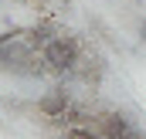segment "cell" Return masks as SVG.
<instances>
[{
    "mask_svg": "<svg viewBox=\"0 0 146 139\" xmlns=\"http://www.w3.org/2000/svg\"><path fill=\"white\" fill-rule=\"evenodd\" d=\"M54 34H61V27H58L54 21H37V24H31V27H24V41L31 44L34 54H41V48H44Z\"/></svg>",
    "mask_w": 146,
    "mask_h": 139,
    "instance_id": "5",
    "label": "cell"
},
{
    "mask_svg": "<svg viewBox=\"0 0 146 139\" xmlns=\"http://www.w3.org/2000/svg\"><path fill=\"white\" fill-rule=\"evenodd\" d=\"M95 129H99V136L102 139H139L143 132L133 126V119L129 115H122V112H99L95 115V122H92Z\"/></svg>",
    "mask_w": 146,
    "mask_h": 139,
    "instance_id": "3",
    "label": "cell"
},
{
    "mask_svg": "<svg viewBox=\"0 0 146 139\" xmlns=\"http://www.w3.org/2000/svg\"><path fill=\"white\" fill-rule=\"evenodd\" d=\"M72 102H75V99H72V92H68L65 85H54V88H48V92L37 99L34 109L44 115V119H58V115H65V112L72 109Z\"/></svg>",
    "mask_w": 146,
    "mask_h": 139,
    "instance_id": "4",
    "label": "cell"
},
{
    "mask_svg": "<svg viewBox=\"0 0 146 139\" xmlns=\"http://www.w3.org/2000/svg\"><path fill=\"white\" fill-rule=\"evenodd\" d=\"M139 139H146V136H139Z\"/></svg>",
    "mask_w": 146,
    "mask_h": 139,
    "instance_id": "9",
    "label": "cell"
},
{
    "mask_svg": "<svg viewBox=\"0 0 146 139\" xmlns=\"http://www.w3.org/2000/svg\"><path fill=\"white\" fill-rule=\"evenodd\" d=\"M82 54H85L82 41H78L75 34H68V31L54 34L44 48H41V61H44L48 75L61 78V85L78 78V61H82Z\"/></svg>",
    "mask_w": 146,
    "mask_h": 139,
    "instance_id": "1",
    "label": "cell"
},
{
    "mask_svg": "<svg viewBox=\"0 0 146 139\" xmlns=\"http://www.w3.org/2000/svg\"><path fill=\"white\" fill-rule=\"evenodd\" d=\"M61 139H102L95 126H68L61 129Z\"/></svg>",
    "mask_w": 146,
    "mask_h": 139,
    "instance_id": "7",
    "label": "cell"
},
{
    "mask_svg": "<svg viewBox=\"0 0 146 139\" xmlns=\"http://www.w3.org/2000/svg\"><path fill=\"white\" fill-rule=\"evenodd\" d=\"M102 75H106V61H102V54H95V51H85V54H82V61H78V78H82L85 85L99 88Z\"/></svg>",
    "mask_w": 146,
    "mask_h": 139,
    "instance_id": "6",
    "label": "cell"
},
{
    "mask_svg": "<svg viewBox=\"0 0 146 139\" xmlns=\"http://www.w3.org/2000/svg\"><path fill=\"white\" fill-rule=\"evenodd\" d=\"M31 44L24 41V27H10V31H0V71H14L17 61L31 58Z\"/></svg>",
    "mask_w": 146,
    "mask_h": 139,
    "instance_id": "2",
    "label": "cell"
},
{
    "mask_svg": "<svg viewBox=\"0 0 146 139\" xmlns=\"http://www.w3.org/2000/svg\"><path fill=\"white\" fill-rule=\"evenodd\" d=\"M139 37H143V41H146V17H143V21H139Z\"/></svg>",
    "mask_w": 146,
    "mask_h": 139,
    "instance_id": "8",
    "label": "cell"
}]
</instances>
